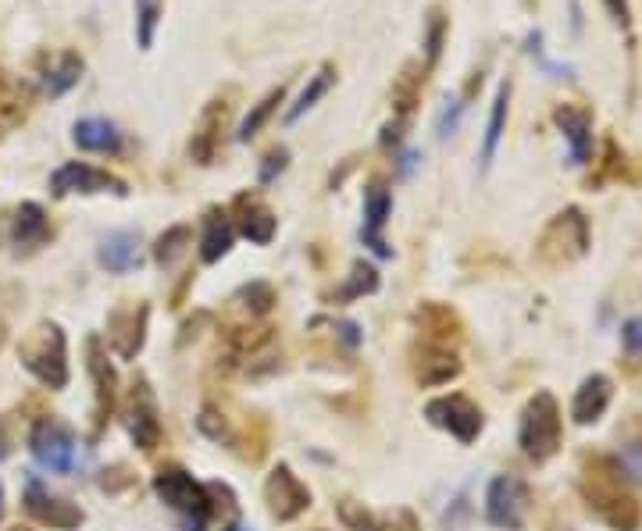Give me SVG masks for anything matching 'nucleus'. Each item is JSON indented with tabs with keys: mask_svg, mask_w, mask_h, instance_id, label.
I'll use <instances>...</instances> for the list:
<instances>
[{
	"mask_svg": "<svg viewBox=\"0 0 642 531\" xmlns=\"http://www.w3.org/2000/svg\"><path fill=\"white\" fill-rule=\"evenodd\" d=\"M625 464L621 460H593L582 478V492L589 510H596L600 521H607L614 531H635L642 521L639 499L625 489Z\"/></svg>",
	"mask_w": 642,
	"mask_h": 531,
	"instance_id": "1",
	"label": "nucleus"
},
{
	"mask_svg": "<svg viewBox=\"0 0 642 531\" xmlns=\"http://www.w3.org/2000/svg\"><path fill=\"white\" fill-rule=\"evenodd\" d=\"M593 246V229H589V218L578 211V207H564L560 214H554L546 222V229L539 232L535 239V257L546 268H564L582 261Z\"/></svg>",
	"mask_w": 642,
	"mask_h": 531,
	"instance_id": "2",
	"label": "nucleus"
},
{
	"mask_svg": "<svg viewBox=\"0 0 642 531\" xmlns=\"http://www.w3.org/2000/svg\"><path fill=\"white\" fill-rule=\"evenodd\" d=\"M153 492H158L175 514L186 517L189 531H203V524H208V517H211V489H203L189 471L175 468V464L161 468L153 474Z\"/></svg>",
	"mask_w": 642,
	"mask_h": 531,
	"instance_id": "3",
	"label": "nucleus"
},
{
	"mask_svg": "<svg viewBox=\"0 0 642 531\" xmlns=\"http://www.w3.org/2000/svg\"><path fill=\"white\" fill-rule=\"evenodd\" d=\"M521 449L535 464H546L560 449V407L550 393H535L521 413Z\"/></svg>",
	"mask_w": 642,
	"mask_h": 531,
	"instance_id": "4",
	"label": "nucleus"
},
{
	"mask_svg": "<svg viewBox=\"0 0 642 531\" xmlns=\"http://www.w3.org/2000/svg\"><path fill=\"white\" fill-rule=\"evenodd\" d=\"M18 357L44 385L50 388L69 385V357H64V335L58 325H40L36 332H29V339L22 343Z\"/></svg>",
	"mask_w": 642,
	"mask_h": 531,
	"instance_id": "5",
	"label": "nucleus"
},
{
	"mask_svg": "<svg viewBox=\"0 0 642 531\" xmlns=\"http://www.w3.org/2000/svg\"><path fill=\"white\" fill-rule=\"evenodd\" d=\"M524 514H529V489H524L521 478L499 474L490 485V492H485V517H490V524L521 531Z\"/></svg>",
	"mask_w": 642,
	"mask_h": 531,
	"instance_id": "6",
	"label": "nucleus"
},
{
	"mask_svg": "<svg viewBox=\"0 0 642 531\" xmlns=\"http://www.w3.org/2000/svg\"><path fill=\"white\" fill-rule=\"evenodd\" d=\"M425 418L435 429H446L457 443H474L482 432V410L468 396H440L425 407Z\"/></svg>",
	"mask_w": 642,
	"mask_h": 531,
	"instance_id": "7",
	"label": "nucleus"
},
{
	"mask_svg": "<svg viewBox=\"0 0 642 531\" xmlns=\"http://www.w3.org/2000/svg\"><path fill=\"white\" fill-rule=\"evenodd\" d=\"M29 449H33L36 464L47 468V471L72 474V468H75V439L58 421H40V424H36L33 439H29Z\"/></svg>",
	"mask_w": 642,
	"mask_h": 531,
	"instance_id": "8",
	"label": "nucleus"
},
{
	"mask_svg": "<svg viewBox=\"0 0 642 531\" xmlns=\"http://www.w3.org/2000/svg\"><path fill=\"white\" fill-rule=\"evenodd\" d=\"M50 193H54V197H69V193H114V197H125L128 186L122 178L100 172L94 164L69 161L50 175Z\"/></svg>",
	"mask_w": 642,
	"mask_h": 531,
	"instance_id": "9",
	"label": "nucleus"
},
{
	"mask_svg": "<svg viewBox=\"0 0 642 531\" xmlns=\"http://www.w3.org/2000/svg\"><path fill=\"white\" fill-rule=\"evenodd\" d=\"M229 114H233V100L229 97H214L208 108L200 111V119H197V125H193V136H189V158L197 164L214 161L218 147H222Z\"/></svg>",
	"mask_w": 642,
	"mask_h": 531,
	"instance_id": "10",
	"label": "nucleus"
},
{
	"mask_svg": "<svg viewBox=\"0 0 642 531\" xmlns=\"http://www.w3.org/2000/svg\"><path fill=\"white\" fill-rule=\"evenodd\" d=\"M264 496H268V507H272L279 521H293V517H300L307 507H311V492H307V485L286 468V464H279V468L268 474Z\"/></svg>",
	"mask_w": 642,
	"mask_h": 531,
	"instance_id": "11",
	"label": "nucleus"
},
{
	"mask_svg": "<svg viewBox=\"0 0 642 531\" xmlns=\"http://www.w3.org/2000/svg\"><path fill=\"white\" fill-rule=\"evenodd\" d=\"M128 435H133V443L139 449H153L161 439V421H158V404H153V393L147 379H139L133 385V396H128Z\"/></svg>",
	"mask_w": 642,
	"mask_h": 531,
	"instance_id": "12",
	"label": "nucleus"
},
{
	"mask_svg": "<svg viewBox=\"0 0 642 531\" xmlns=\"http://www.w3.org/2000/svg\"><path fill=\"white\" fill-rule=\"evenodd\" d=\"M25 510H29L40 524H50L58 531H72V528L83 524V510L58 499V496H50V492L44 489V482H36V478L25 485Z\"/></svg>",
	"mask_w": 642,
	"mask_h": 531,
	"instance_id": "13",
	"label": "nucleus"
},
{
	"mask_svg": "<svg viewBox=\"0 0 642 531\" xmlns=\"http://www.w3.org/2000/svg\"><path fill=\"white\" fill-rule=\"evenodd\" d=\"M554 125L560 128V136L568 139L571 161L589 164V153H593V111L578 108V103H557Z\"/></svg>",
	"mask_w": 642,
	"mask_h": 531,
	"instance_id": "14",
	"label": "nucleus"
},
{
	"mask_svg": "<svg viewBox=\"0 0 642 531\" xmlns=\"http://www.w3.org/2000/svg\"><path fill=\"white\" fill-rule=\"evenodd\" d=\"M236 211V229L257 246H268L275 239V229H279V218L272 214V207H268L261 197H254V193H243L233 203Z\"/></svg>",
	"mask_w": 642,
	"mask_h": 531,
	"instance_id": "15",
	"label": "nucleus"
},
{
	"mask_svg": "<svg viewBox=\"0 0 642 531\" xmlns=\"http://www.w3.org/2000/svg\"><path fill=\"white\" fill-rule=\"evenodd\" d=\"M390 214H393V197H390V189L379 186V183H371L368 193H365V229H361V239L365 246H371L379 257H393L390 250V243L382 239V229L385 222H390Z\"/></svg>",
	"mask_w": 642,
	"mask_h": 531,
	"instance_id": "16",
	"label": "nucleus"
},
{
	"mask_svg": "<svg viewBox=\"0 0 642 531\" xmlns=\"http://www.w3.org/2000/svg\"><path fill=\"white\" fill-rule=\"evenodd\" d=\"M610 396H614V385L607 374H589L582 382V388L575 393V404H571V418L578 424H593L603 418V410L610 407Z\"/></svg>",
	"mask_w": 642,
	"mask_h": 531,
	"instance_id": "17",
	"label": "nucleus"
},
{
	"mask_svg": "<svg viewBox=\"0 0 642 531\" xmlns=\"http://www.w3.org/2000/svg\"><path fill=\"white\" fill-rule=\"evenodd\" d=\"M425 79H429V69L421 61H407L404 72L393 79V89H390V100H393V119L407 122L410 111H415V103L421 100V89H425Z\"/></svg>",
	"mask_w": 642,
	"mask_h": 531,
	"instance_id": "18",
	"label": "nucleus"
},
{
	"mask_svg": "<svg viewBox=\"0 0 642 531\" xmlns=\"http://www.w3.org/2000/svg\"><path fill=\"white\" fill-rule=\"evenodd\" d=\"M47 239H50L47 211L40 203H22L15 211V222H11V243L29 254V250H36V246H44Z\"/></svg>",
	"mask_w": 642,
	"mask_h": 531,
	"instance_id": "19",
	"label": "nucleus"
},
{
	"mask_svg": "<svg viewBox=\"0 0 642 531\" xmlns=\"http://www.w3.org/2000/svg\"><path fill=\"white\" fill-rule=\"evenodd\" d=\"M144 332H147V307L111 314V343L119 349V357L133 360L139 354V346H144Z\"/></svg>",
	"mask_w": 642,
	"mask_h": 531,
	"instance_id": "20",
	"label": "nucleus"
},
{
	"mask_svg": "<svg viewBox=\"0 0 642 531\" xmlns=\"http://www.w3.org/2000/svg\"><path fill=\"white\" fill-rule=\"evenodd\" d=\"M72 139H75V147L89 150V153H119L122 150V133L108 119H83V122H75Z\"/></svg>",
	"mask_w": 642,
	"mask_h": 531,
	"instance_id": "21",
	"label": "nucleus"
},
{
	"mask_svg": "<svg viewBox=\"0 0 642 531\" xmlns=\"http://www.w3.org/2000/svg\"><path fill=\"white\" fill-rule=\"evenodd\" d=\"M236 229L225 218V211H208V222H203V239H200V261L203 264H218L222 257L233 250Z\"/></svg>",
	"mask_w": 642,
	"mask_h": 531,
	"instance_id": "22",
	"label": "nucleus"
},
{
	"mask_svg": "<svg viewBox=\"0 0 642 531\" xmlns=\"http://www.w3.org/2000/svg\"><path fill=\"white\" fill-rule=\"evenodd\" d=\"M100 264L114 275H125L139 264V236L136 232H114L100 243Z\"/></svg>",
	"mask_w": 642,
	"mask_h": 531,
	"instance_id": "23",
	"label": "nucleus"
},
{
	"mask_svg": "<svg viewBox=\"0 0 642 531\" xmlns=\"http://www.w3.org/2000/svg\"><path fill=\"white\" fill-rule=\"evenodd\" d=\"M510 94H514V83L504 79L496 89V100H493V111H490V125H485V139H482V168H490L496 150H499V139H504V128H507V111H510Z\"/></svg>",
	"mask_w": 642,
	"mask_h": 531,
	"instance_id": "24",
	"label": "nucleus"
},
{
	"mask_svg": "<svg viewBox=\"0 0 642 531\" xmlns=\"http://www.w3.org/2000/svg\"><path fill=\"white\" fill-rule=\"evenodd\" d=\"M332 83H336V64H332V61H325V64H321V69H318V72L311 75V79H307V86H304L300 100L293 103V108L286 111V122H289V125H293V122H300L304 114L311 111L314 103H318L321 97L329 94V89H332Z\"/></svg>",
	"mask_w": 642,
	"mask_h": 531,
	"instance_id": "25",
	"label": "nucleus"
},
{
	"mask_svg": "<svg viewBox=\"0 0 642 531\" xmlns=\"http://www.w3.org/2000/svg\"><path fill=\"white\" fill-rule=\"evenodd\" d=\"M79 79H83V58L69 50V54L58 58L54 69H47L44 89H47L50 97H61V94H69L72 86H79Z\"/></svg>",
	"mask_w": 642,
	"mask_h": 531,
	"instance_id": "26",
	"label": "nucleus"
},
{
	"mask_svg": "<svg viewBox=\"0 0 642 531\" xmlns=\"http://www.w3.org/2000/svg\"><path fill=\"white\" fill-rule=\"evenodd\" d=\"M286 100V86H275L272 94H268L261 103H254V111L247 114V119H243V125H239V133H236V139L239 144H250V139L261 133V128L268 125V119H272V114L279 111V103Z\"/></svg>",
	"mask_w": 642,
	"mask_h": 531,
	"instance_id": "27",
	"label": "nucleus"
},
{
	"mask_svg": "<svg viewBox=\"0 0 642 531\" xmlns=\"http://www.w3.org/2000/svg\"><path fill=\"white\" fill-rule=\"evenodd\" d=\"M193 239V229L189 225H172V229H164L158 243H153V261H158L161 268H172L178 257L186 254V246Z\"/></svg>",
	"mask_w": 642,
	"mask_h": 531,
	"instance_id": "28",
	"label": "nucleus"
},
{
	"mask_svg": "<svg viewBox=\"0 0 642 531\" xmlns=\"http://www.w3.org/2000/svg\"><path fill=\"white\" fill-rule=\"evenodd\" d=\"M164 15V0H136V44L139 50L153 47V33Z\"/></svg>",
	"mask_w": 642,
	"mask_h": 531,
	"instance_id": "29",
	"label": "nucleus"
},
{
	"mask_svg": "<svg viewBox=\"0 0 642 531\" xmlns=\"http://www.w3.org/2000/svg\"><path fill=\"white\" fill-rule=\"evenodd\" d=\"M375 289H379V271L371 264H365V261H354L350 282H346V289L336 293V300H357V296L375 293Z\"/></svg>",
	"mask_w": 642,
	"mask_h": 531,
	"instance_id": "30",
	"label": "nucleus"
},
{
	"mask_svg": "<svg viewBox=\"0 0 642 531\" xmlns=\"http://www.w3.org/2000/svg\"><path fill=\"white\" fill-rule=\"evenodd\" d=\"M446 25H449V18L443 15L440 8H432V15H429V29H425V69H429V72L435 69V61H440V54H443Z\"/></svg>",
	"mask_w": 642,
	"mask_h": 531,
	"instance_id": "31",
	"label": "nucleus"
},
{
	"mask_svg": "<svg viewBox=\"0 0 642 531\" xmlns=\"http://www.w3.org/2000/svg\"><path fill=\"white\" fill-rule=\"evenodd\" d=\"M25 119V100L11 89V83L4 79V72H0V128L15 125Z\"/></svg>",
	"mask_w": 642,
	"mask_h": 531,
	"instance_id": "32",
	"label": "nucleus"
},
{
	"mask_svg": "<svg viewBox=\"0 0 642 531\" xmlns=\"http://www.w3.org/2000/svg\"><path fill=\"white\" fill-rule=\"evenodd\" d=\"M236 300H247L243 307L250 310V314H268L275 304V289L268 286V282H250V286H243Z\"/></svg>",
	"mask_w": 642,
	"mask_h": 531,
	"instance_id": "33",
	"label": "nucleus"
},
{
	"mask_svg": "<svg viewBox=\"0 0 642 531\" xmlns=\"http://www.w3.org/2000/svg\"><path fill=\"white\" fill-rule=\"evenodd\" d=\"M200 432L211 435L214 443H222V439H229V424H225L222 418H218L214 407H203V413H200Z\"/></svg>",
	"mask_w": 642,
	"mask_h": 531,
	"instance_id": "34",
	"label": "nucleus"
},
{
	"mask_svg": "<svg viewBox=\"0 0 642 531\" xmlns=\"http://www.w3.org/2000/svg\"><path fill=\"white\" fill-rule=\"evenodd\" d=\"M286 161H289V150H286V147L268 150V158H264V164H261V183H272L275 172H282V168H286Z\"/></svg>",
	"mask_w": 642,
	"mask_h": 531,
	"instance_id": "35",
	"label": "nucleus"
},
{
	"mask_svg": "<svg viewBox=\"0 0 642 531\" xmlns=\"http://www.w3.org/2000/svg\"><path fill=\"white\" fill-rule=\"evenodd\" d=\"M603 8H607V15L614 18V25L632 29V4H628V0H603Z\"/></svg>",
	"mask_w": 642,
	"mask_h": 531,
	"instance_id": "36",
	"label": "nucleus"
},
{
	"mask_svg": "<svg viewBox=\"0 0 642 531\" xmlns=\"http://www.w3.org/2000/svg\"><path fill=\"white\" fill-rule=\"evenodd\" d=\"M625 346H628V354L642 357V318L628 321V325H625Z\"/></svg>",
	"mask_w": 642,
	"mask_h": 531,
	"instance_id": "37",
	"label": "nucleus"
},
{
	"mask_svg": "<svg viewBox=\"0 0 642 531\" xmlns=\"http://www.w3.org/2000/svg\"><path fill=\"white\" fill-rule=\"evenodd\" d=\"M460 111H465V103H457L454 100V108L443 111V119H440V136H449L457 128V119H460Z\"/></svg>",
	"mask_w": 642,
	"mask_h": 531,
	"instance_id": "38",
	"label": "nucleus"
},
{
	"mask_svg": "<svg viewBox=\"0 0 642 531\" xmlns=\"http://www.w3.org/2000/svg\"><path fill=\"white\" fill-rule=\"evenodd\" d=\"M390 531H418V521H415V514L400 510V514H396V524H393Z\"/></svg>",
	"mask_w": 642,
	"mask_h": 531,
	"instance_id": "39",
	"label": "nucleus"
},
{
	"mask_svg": "<svg viewBox=\"0 0 642 531\" xmlns=\"http://www.w3.org/2000/svg\"><path fill=\"white\" fill-rule=\"evenodd\" d=\"M8 453H11V443H8V432H4V424H0V460H8Z\"/></svg>",
	"mask_w": 642,
	"mask_h": 531,
	"instance_id": "40",
	"label": "nucleus"
},
{
	"mask_svg": "<svg viewBox=\"0 0 642 531\" xmlns=\"http://www.w3.org/2000/svg\"><path fill=\"white\" fill-rule=\"evenodd\" d=\"M0 517H4V485H0Z\"/></svg>",
	"mask_w": 642,
	"mask_h": 531,
	"instance_id": "41",
	"label": "nucleus"
},
{
	"mask_svg": "<svg viewBox=\"0 0 642 531\" xmlns=\"http://www.w3.org/2000/svg\"><path fill=\"white\" fill-rule=\"evenodd\" d=\"M229 531H247V528H243V524H229Z\"/></svg>",
	"mask_w": 642,
	"mask_h": 531,
	"instance_id": "42",
	"label": "nucleus"
}]
</instances>
